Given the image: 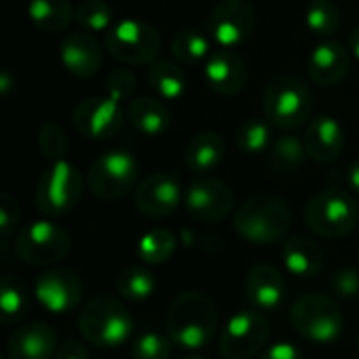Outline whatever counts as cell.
Instances as JSON below:
<instances>
[{
	"label": "cell",
	"instance_id": "cell-1",
	"mask_svg": "<svg viewBox=\"0 0 359 359\" xmlns=\"http://www.w3.org/2000/svg\"><path fill=\"white\" fill-rule=\"evenodd\" d=\"M219 328L215 303L198 290L181 292L166 311V337L183 349L206 347Z\"/></svg>",
	"mask_w": 359,
	"mask_h": 359
},
{
	"label": "cell",
	"instance_id": "cell-2",
	"mask_svg": "<svg viewBox=\"0 0 359 359\" xmlns=\"http://www.w3.org/2000/svg\"><path fill=\"white\" fill-rule=\"evenodd\" d=\"M292 225V212L288 204L269 194L248 198L233 217V227L250 244H276L282 242Z\"/></svg>",
	"mask_w": 359,
	"mask_h": 359
},
{
	"label": "cell",
	"instance_id": "cell-3",
	"mask_svg": "<svg viewBox=\"0 0 359 359\" xmlns=\"http://www.w3.org/2000/svg\"><path fill=\"white\" fill-rule=\"evenodd\" d=\"M78 328L90 345L111 349L124 345L133 337L135 322L122 301L114 297H95L80 309Z\"/></svg>",
	"mask_w": 359,
	"mask_h": 359
},
{
	"label": "cell",
	"instance_id": "cell-4",
	"mask_svg": "<svg viewBox=\"0 0 359 359\" xmlns=\"http://www.w3.org/2000/svg\"><path fill=\"white\" fill-rule=\"evenodd\" d=\"M313 111L311 90L294 76H276L263 93V114L280 130H297Z\"/></svg>",
	"mask_w": 359,
	"mask_h": 359
},
{
	"label": "cell",
	"instance_id": "cell-5",
	"mask_svg": "<svg viewBox=\"0 0 359 359\" xmlns=\"http://www.w3.org/2000/svg\"><path fill=\"white\" fill-rule=\"evenodd\" d=\"M82 175L72 162H67L65 158L50 162L48 168L40 175L34 189L36 208L48 219L65 217L78 206L82 198Z\"/></svg>",
	"mask_w": 359,
	"mask_h": 359
},
{
	"label": "cell",
	"instance_id": "cell-6",
	"mask_svg": "<svg viewBox=\"0 0 359 359\" xmlns=\"http://www.w3.org/2000/svg\"><path fill=\"white\" fill-rule=\"evenodd\" d=\"M139 164L126 149H107L97 156L86 172V185L99 200L114 202L130 194L137 183Z\"/></svg>",
	"mask_w": 359,
	"mask_h": 359
},
{
	"label": "cell",
	"instance_id": "cell-7",
	"mask_svg": "<svg viewBox=\"0 0 359 359\" xmlns=\"http://www.w3.org/2000/svg\"><path fill=\"white\" fill-rule=\"evenodd\" d=\"M105 50L128 65H149L160 53V34L145 21L120 19L105 34Z\"/></svg>",
	"mask_w": 359,
	"mask_h": 359
},
{
	"label": "cell",
	"instance_id": "cell-8",
	"mask_svg": "<svg viewBox=\"0 0 359 359\" xmlns=\"http://www.w3.org/2000/svg\"><path fill=\"white\" fill-rule=\"evenodd\" d=\"M292 326L297 332L318 345H328L341 337L343 316L339 305L324 294H303L290 311Z\"/></svg>",
	"mask_w": 359,
	"mask_h": 359
},
{
	"label": "cell",
	"instance_id": "cell-9",
	"mask_svg": "<svg viewBox=\"0 0 359 359\" xmlns=\"http://www.w3.org/2000/svg\"><path fill=\"white\" fill-rule=\"evenodd\" d=\"M305 221L311 231L324 238H343L355 229L359 210L355 200L339 189L313 196L305 206Z\"/></svg>",
	"mask_w": 359,
	"mask_h": 359
},
{
	"label": "cell",
	"instance_id": "cell-10",
	"mask_svg": "<svg viewBox=\"0 0 359 359\" xmlns=\"http://www.w3.org/2000/svg\"><path fill=\"white\" fill-rule=\"evenodd\" d=\"M69 248H72L69 233L61 225L48 219L29 223L17 233L15 240L17 257L23 263L36 267H46L63 261L69 255Z\"/></svg>",
	"mask_w": 359,
	"mask_h": 359
},
{
	"label": "cell",
	"instance_id": "cell-11",
	"mask_svg": "<svg viewBox=\"0 0 359 359\" xmlns=\"http://www.w3.org/2000/svg\"><path fill=\"white\" fill-rule=\"evenodd\" d=\"M269 339V324L265 316L257 309H246L229 318L225 324L219 349L225 359L255 358Z\"/></svg>",
	"mask_w": 359,
	"mask_h": 359
},
{
	"label": "cell",
	"instance_id": "cell-12",
	"mask_svg": "<svg viewBox=\"0 0 359 359\" xmlns=\"http://www.w3.org/2000/svg\"><path fill=\"white\" fill-rule=\"evenodd\" d=\"M255 32V8L248 0H221L208 17V34L219 48L236 50Z\"/></svg>",
	"mask_w": 359,
	"mask_h": 359
},
{
	"label": "cell",
	"instance_id": "cell-13",
	"mask_svg": "<svg viewBox=\"0 0 359 359\" xmlns=\"http://www.w3.org/2000/svg\"><path fill=\"white\" fill-rule=\"evenodd\" d=\"M185 208L200 223L223 221L233 210V191L221 179H194L185 189Z\"/></svg>",
	"mask_w": 359,
	"mask_h": 359
},
{
	"label": "cell",
	"instance_id": "cell-14",
	"mask_svg": "<svg viewBox=\"0 0 359 359\" xmlns=\"http://www.w3.org/2000/svg\"><path fill=\"white\" fill-rule=\"evenodd\" d=\"M122 120L120 101L111 97H88L76 105L72 116L76 130L93 141L116 137L122 128Z\"/></svg>",
	"mask_w": 359,
	"mask_h": 359
},
{
	"label": "cell",
	"instance_id": "cell-15",
	"mask_svg": "<svg viewBox=\"0 0 359 359\" xmlns=\"http://www.w3.org/2000/svg\"><path fill=\"white\" fill-rule=\"evenodd\" d=\"M183 202V189L170 175L156 172L143 179L135 191V206L149 219L170 217Z\"/></svg>",
	"mask_w": 359,
	"mask_h": 359
},
{
	"label": "cell",
	"instance_id": "cell-16",
	"mask_svg": "<svg viewBox=\"0 0 359 359\" xmlns=\"http://www.w3.org/2000/svg\"><path fill=\"white\" fill-rule=\"evenodd\" d=\"M34 297L50 313H67L82 299V280L72 269H48L34 286Z\"/></svg>",
	"mask_w": 359,
	"mask_h": 359
},
{
	"label": "cell",
	"instance_id": "cell-17",
	"mask_svg": "<svg viewBox=\"0 0 359 359\" xmlns=\"http://www.w3.org/2000/svg\"><path fill=\"white\" fill-rule=\"evenodd\" d=\"M204 80L221 97L240 95L248 82V69L244 59L229 48L212 50L208 61L204 63Z\"/></svg>",
	"mask_w": 359,
	"mask_h": 359
},
{
	"label": "cell",
	"instance_id": "cell-18",
	"mask_svg": "<svg viewBox=\"0 0 359 359\" xmlns=\"http://www.w3.org/2000/svg\"><path fill=\"white\" fill-rule=\"evenodd\" d=\"M59 57H61L63 67L69 74H74L76 78H90L103 65L101 44L95 40L93 34H88L84 29L69 32L63 38Z\"/></svg>",
	"mask_w": 359,
	"mask_h": 359
},
{
	"label": "cell",
	"instance_id": "cell-19",
	"mask_svg": "<svg viewBox=\"0 0 359 359\" xmlns=\"http://www.w3.org/2000/svg\"><path fill=\"white\" fill-rule=\"evenodd\" d=\"M349 67H351V50L339 40L320 42L307 59V72L311 80L320 86L339 84L347 76Z\"/></svg>",
	"mask_w": 359,
	"mask_h": 359
},
{
	"label": "cell",
	"instance_id": "cell-20",
	"mask_svg": "<svg viewBox=\"0 0 359 359\" xmlns=\"http://www.w3.org/2000/svg\"><path fill=\"white\" fill-rule=\"evenodd\" d=\"M8 359H55L57 337L44 322L19 326L6 343Z\"/></svg>",
	"mask_w": 359,
	"mask_h": 359
},
{
	"label": "cell",
	"instance_id": "cell-21",
	"mask_svg": "<svg viewBox=\"0 0 359 359\" xmlns=\"http://www.w3.org/2000/svg\"><path fill=\"white\" fill-rule=\"evenodd\" d=\"M246 297L257 311H273L286 297V280L273 265H255L246 276Z\"/></svg>",
	"mask_w": 359,
	"mask_h": 359
},
{
	"label": "cell",
	"instance_id": "cell-22",
	"mask_svg": "<svg viewBox=\"0 0 359 359\" xmlns=\"http://www.w3.org/2000/svg\"><path fill=\"white\" fill-rule=\"evenodd\" d=\"M303 141H305L307 154L316 162L330 164L343 154L345 133H343V126L332 116H320L309 122Z\"/></svg>",
	"mask_w": 359,
	"mask_h": 359
},
{
	"label": "cell",
	"instance_id": "cell-23",
	"mask_svg": "<svg viewBox=\"0 0 359 359\" xmlns=\"http://www.w3.org/2000/svg\"><path fill=\"white\" fill-rule=\"evenodd\" d=\"M126 118L143 137H160L170 128V111L162 99L137 97L126 107Z\"/></svg>",
	"mask_w": 359,
	"mask_h": 359
},
{
	"label": "cell",
	"instance_id": "cell-24",
	"mask_svg": "<svg viewBox=\"0 0 359 359\" xmlns=\"http://www.w3.org/2000/svg\"><path fill=\"white\" fill-rule=\"evenodd\" d=\"M282 259H284L286 269L294 278H301V280H309L318 276L324 263L322 248L313 240L303 238V236H294L286 240L282 248Z\"/></svg>",
	"mask_w": 359,
	"mask_h": 359
},
{
	"label": "cell",
	"instance_id": "cell-25",
	"mask_svg": "<svg viewBox=\"0 0 359 359\" xmlns=\"http://www.w3.org/2000/svg\"><path fill=\"white\" fill-rule=\"evenodd\" d=\"M225 158V139L217 130L198 133L185 149V166L191 172L204 175L215 170Z\"/></svg>",
	"mask_w": 359,
	"mask_h": 359
},
{
	"label": "cell",
	"instance_id": "cell-26",
	"mask_svg": "<svg viewBox=\"0 0 359 359\" xmlns=\"http://www.w3.org/2000/svg\"><path fill=\"white\" fill-rule=\"evenodd\" d=\"M147 80L162 101H179L187 93V74L183 65L168 59H156L149 63Z\"/></svg>",
	"mask_w": 359,
	"mask_h": 359
},
{
	"label": "cell",
	"instance_id": "cell-27",
	"mask_svg": "<svg viewBox=\"0 0 359 359\" xmlns=\"http://www.w3.org/2000/svg\"><path fill=\"white\" fill-rule=\"evenodd\" d=\"M27 15L42 32L59 34L72 23L76 8L69 0H29Z\"/></svg>",
	"mask_w": 359,
	"mask_h": 359
},
{
	"label": "cell",
	"instance_id": "cell-28",
	"mask_svg": "<svg viewBox=\"0 0 359 359\" xmlns=\"http://www.w3.org/2000/svg\"><path fill=\"white\" fill-rule=\"evenodd\" d=\"M170 50H172V57L177 59V63L187 65V67L204 65L208 61V57L212 55L210 40L204 34L196 32V29H181V32H177L172 36Z\"/></svg>",
	"mask_w": 359,
	"mask_h": 359
},
{
	"label": "cell",
	"instance_id": "cell-29",
	"mask_svg": "<svg viewBox=\"0 0 359 359\" xmlns=\"http://www.w3.org/2000/svg\"><path fill=\"white\" fill-rule=\"evenodd\" d=\"M29 307V294L21 278L17 276H4L0 284V318L4 326L17 324Z\"/></svg>",
	"mask_w": 359,
	"mask_h": 359
},
{
	"label": "cell",
	"instance_id": "cell-30",
	"mask_svg": "<svg viewBox=\"0 0 359 359\" xmlns=\"http://www.w3.org/2000/svg\"><path fill=\"white\" fill-rule=\"evenodd\" d=\"M307 147L305 141H301L294 135H280L273 139L271 147H269V164L276 172H297L303 162H305Z\"/></svg>",
	"mask_w": 359,
	"mask_h": 359
},
{
	"label": "cell",
	"instance_id": "cell-31",
	"mask_svg": "<svg viewBox=\"0 0 359 359\" xmlns=\"http://www.w3.org/2000/svg\"><path fill=\"white\" fill-rule=\"evenodd\" d=\"M273 143L271 122L261 118H248L240 124L236 133V145L244 156H259L263 151H269Z\"/></svg>",
	"mask_w": 359,
	"mask_h": 359
},
{
	"label": "cell",
	"instance_id": "cell-32",
	"mask_svg": "<svg viewBox=\"0 0 359 359\" xmlns=\"http://www.w3.org/2000/svg\"><path fill=\"white\" fill-rule=\"evenodd\" d=\"M177 248V238L168 229H151L143 233L137 242V257L143 263L160 265L166 263Z\"/></svg>",
	"mask_w": 359,
	"mask_h": 359
},
{
	"label": "cell",
	"instance_id": "cell-33",
	"mask_svg": "<svg viewBox=\"0 0 359 359\" xmlns=\"http://www.w3.org/2000/svg\"><path fill=\"white\" fill-rule=\"evenodd\" d=\"M307 29L318 38H330L341 25V8L334 0H313L305 13Z\"/></svg>",
	"mask_w": 359,
	"mask_h": 359
},
{
	"label": "cell",
	"instance_id": "cell-34",
	"mask_svg": "<svg viewBox=\"0 0 359 359\" xmlns=\"http://www.w3.org/2000/svg\"><path fill=\"white\" fill-rule=\"evenodd\" d=\"M116 288H118V294L126 301H145L154 294L156 280L147 269L133 265V267H126L118 276Z\"/></svg>",
	"mask_w": 359,
	"mask_h": 359
},
{
	"label": "cell",
	"instance_id": "cell-35",
	"mask_svg": "<svg viewBox=\"0 0 359 359\" xmlns=\"http://www.w3.org/2000/svg\"><path fill=\"white\" fill-rule=\"evenodd\" d=\"M111 8L105 0H82L76 6L74 21L88 34H107L111 29Z\"/></svg>",
	"mask_w": 359,
	"mask_h": 359
},
{
	"label": "cell",
	"instance_id": "cell-36",
	"mask_svg": "<svg viewBox=\"0 0 359 359\" xmlns=\"http://www.w3.org/2000/svg\"><path fill=\"white\" fill-rule=\"evenodd\" d=\"M38 147L42 156L50 162L63 160V156L69 149V141L65 130L57 122H44L40 133H38Z\"/></svg>",
	"mask_w": 359,
	"mask_h": 359
},
{
	"label": "cell",
	"instance_id": "cell-37",
	"mask_svg": "<svg viewBox=\"0 0 359 359\" xmlns=\"http://www.w3.org/2000/svg\"><path fill=\"white\" fill-rule=\"evenodd\" d=\"M170 339L158 332H145L135 339L130 355L133 359H168L170 358Z\"/></svg>",
	"mask_w": 359,
	"mask_h": 359
},
{
	"label": "cell",
	"instance_id": "cell-38",
	"mask_svg": "<svg viewBox=\"0 0 359 359\" xmlns=\"http://www.w3.org/2000/svg\"><path fill=\"white\" fill-rule=\"evenodd\" d=\"M105 88H107V97L116 99V101H126V99H133L135 90H137V78L133 72L120 67V69H114L107 80H105Z\"/></svg>",
	"mask_w": 359,
	"mask_h": 359
},
{
	"label": "cell",
	"instance_id": "cell-39",
	"mask_svg": "<svg viewBox=\"0 0 359 359\" xmlns=\"http://www.w3.org/2000/svg\"><path fill=\"white\" fill-rule=\"evenodd\" d=\"M330 288L334 290V294H339L341 299H358L359 297V271L345 267L341 271H337L330 280Z\"/></svg>",
	"mask_w": 359,
	"mask_h": 359
},
{
	"label": "cell",
	"instance_id": "cell-40",
	"mask_svg": "<svg viewBox=\"0 0 359 359\" xmlns=\"http://www.w3.org/2000/svg\"><path fill=\"white\" fill-rule=\"evenodd\" d=\"M19 223V204L11 194H0V233L6 240L15 233Z\"/></svg>",
	"mask_w": 359,
	"mask_h": 359
},
{
	"label": "cell",
	"instance_id": "cell-41",
	"mask_svg": "<svg viewBox=\"0 0 359 359\" xmlns=\"http://www.w3.org/2000/svg\"><path fill=\"white\" fill-rule=\"evenodd\" d=\"M261 359H305L303 353L292 345V343H276L273 347H269Z\"/></svg>",
	"mask_w": 359,
	"mask_h": 359
},
{
	"label": "cell",
	"instance_id": "cell-42",
	"mask_svg": "<svg viewBox=\"0 0 359 359\" xmlns=\"http://www.w3.org/2000/svg\"><path fill=\"white\" fill-rule=\"evenodd\" d=\"M55 359H88V353L86 349L76 343V341H69V343H63L57 353H55Z\"/></svg>",
	"mask_w": 359,
	"mask_h": 359
},
{
	"label": "cell",
	"instance_id": "cell-43",
	"mask_svg": "<svg viewBox=\"0 0 359 359\" xmlns=\"http://www.w3.org/2000/svg\"><path fill=\"white\" fill-rule=\"evenodd\" d=\"M345 183H347V187H349L351 191L359 194V158L355 162L349 164V168H347V172H345Z\"/></svg>",
	"mask_w": 359,
	"mask_h": 359
},
{
	"label": "cell",
	"instance_id": "cell-44",
	"mask_svg": "<svg viewBox=\"0 0 359 359\" xmlns=\"http://www.w3.org/2000/svg\"><path fill=\"white\" fill-rule=\"evenodd\" d=\"M11 88H13V78H11L8 72H2V74H0V93H2V95H8Z\"/></svg>",
	"mask_w": 359,
	"mask_h": 359
},
{
	"label": "cell",
	"instance_id": "cell-45",
	"mask_svg": "<svg viewBox=\"0 0 359 359\" xmlns=\"http://www.w3.org/2000/svg\"><path fill=\"white\" fill-rule=\"evenodd\" d=\"M349 46H351L349 50L353 53V57H355V59H358V61H359V27H358V29H355V32H353V34H351Z\"/></svg>",
	"mask_w": 359,
	"mask_h": 359
},
{
	"label": "cell",
	"instance_id": "cell-46",
	"mask_svg": "<svg viewBox=\"0 0 359 359\" xmlns=\"http://www.w3.org/2000/svg\"><path fill=\"white\" fill-rule=\"evenodd\" d=\"M185 359H204V358H185Z\"/></svg>",
	"mask_w": 359,
	"mask_h": 359
},
{
	"label": "cell",
	"instance_id": "cell-47",
	"mask_svg": "<svg viewBox=\"0 0 359 359\" xmlns=\"http://www.w3.org/2000/svg\"><path fill=\"white\" fill-rule=\"evenodd\" d=\"M358 345H359V337H358Z\"/></svg>",
	"mask_w": 359,
	"mask_h": 359
}]
</instances>
